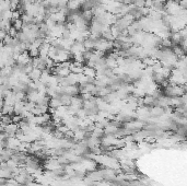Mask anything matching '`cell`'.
I'll use <instances>...</instances> for the list:
<instances>
[{"label":"cell","mask_w":187,"mask_h":186,"mask_svg":"<svg viewBox=\"0 0 187 186\" xmlns=\"http://www.w3.org/2000/svg\"><path fill=\"white\" fill-rule=\"evenodd\" d=\"M81 7V3L78 0H69L67 3V8L70 11H76Z\"/></svg>","instance_id":"1"}]
</instances>
